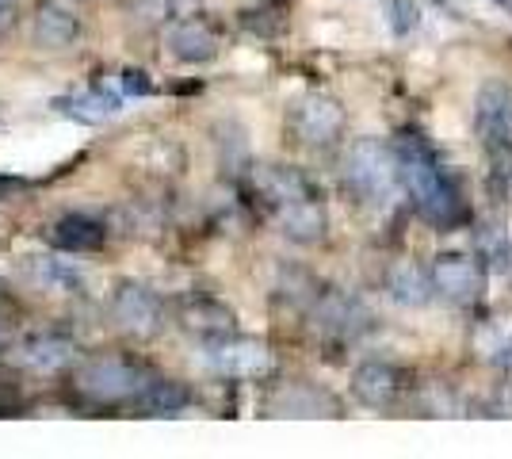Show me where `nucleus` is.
<instances>
[{
  "label": "nucleus",
  "instance_id": "nucleus-19",
  "mask_svg": "<svg viewBox=\"0 0 512 459\" xmlns=\"http://www.w3.org/2000/svg\"><path fill=\"white\" fill-rule=\"evenodd\" d=\"M138 410H146L150 417H165V414H180L192 406V391L176 379H165V375H153L150 383L142 387V394L134 398Z\"/></svg>",
  "mask_w": 512,
  "mask_h": 459
},
{
  "label": "nucleus",
  "instance_id": "nucleus-10",
  "mask_svg": "<svg viewBox=\"0 0 512 459\" xmlns=\"http://www.w3.org/2000/svg\"><path fill=\"white\" fill-rule=\"evenodd\" d=\"M352 394L371 410H390L406 394V372L386 360H367L352 372Z\"/></svg>",
  "mask_w": 512,
  "mask_h": 459
},
{
  "label": "nucleus",
  "instance_id": "nucleus-22",
  "mask_svg": "<svg viewBox=\"0 0 512 459\" xmlns=\"http://www.w3.org/2000/svg\"><path fill=\"white\" fill-rule=\"evenodd\" d=\"M318 322L321 329H329V333H341V337H352V333H360L367 326V314H363V306L356 299H348V295H325L318 306Z\"/></svg>",
  "mask_w": 512,
  "mask_h": 459
},
{
  "label": "nucleus",
  "instance_id": "nucleus-5",
  "mask_svg": "<svg viewBox=\"0 0 512 459\" xmlns=\"http://www.w3.org/2000/svg\"><path fill=\"white\" fill-rule=\"evenodd\" d=\"M474 127L490 157L493 176L512 184V88L505 81H486L474 96Z\"/></svg>",
  "mask_w": 512,
  "mask_h": 459
},
{
  "label": "nucleus",
  "instance_id": "nucleus-6",
  "mask_svg": "<svg viewBox=\"0 0 512 459\" xmlns=\"http://www.w3.org/2000/svg\"><path fill=\"white\" fill-rule=\"evenodd\" d=\"M203 364L207 372L222 375V379H264L276 368V356L264 341L256 337H237V333H226V337H207L203 341Z\"/></svg>",
  "mask_w": 512,
  "mask_h": 459
},
{
  "label": "nucleus",
  "instance_id": "nucleus-2",
  "mask_svg": "<svg viewBox=\"0 0 512 459\" xmlns=\"http://www.w3.org/2000/svg\"><path fill=\"white\" fill-rule=\"evenodd\" d=\"M256 196L264 199V207L276 215L279 230L299 245H314L325 238L329 230V215H325V203H321L314 180L291 169V165H260L253 176Z\"/></svg>",
  "mask_w": 512,
  "mask_h": 459
},
{
  "label": "nucleus",
  "instance_id": "nucleus-1",
  "mask_svg": "<svg viewBox=\"0 0 512 459\" xmlns=\"http://www.w3.org/2000/svg\"><path fill=\"white\" fill-rule=\"evenodd\" d=\"M394 157H398V176L402 188L413 199L417 215L440 230H451L467 219V203L459 196V188L448 180L440 157L428 150V142L421 134H398L394 142Z\"/></svg>",
  "mask_w": 512,
  "mask_h": 459
},
{
  "label": "nucleus",
  "instance_id": "nucleus-4",
  "mask_svg": "<svg viewBox=\"0 0 512 459\" xmlns=\"http://www.w3.org/2000/svg\"><path fill=\"white\" fill-rule=\"evenodd\" d=\"M153 379L150 368H142L138 360L127 356H92L73 372V391L96 402V406H119V402H134L142 387Z\"/></svg>",
  "mask_w": 512,
  "mask_h": 459
},
{
  "label": "nucleus",
  "instance_id": "nucleus-25",
  "mask_svg": "<svg viewBox=\"0 0 512 459\" xmlns=\"http://www.w3.org/2000/svg\"><path fill=\"white\" fill-rule=\"evenodd\" d=\"M8 8H12V0H0V20L8 16Z\"/></svg>",
  "mask_w": 512,
  "mask_h": 459
},
{
  "label": "nucleus",
  "instance_id": "nucleus-16",
  "mask_svg": "<svg viewBox=\"0 0 512 459\" xmlns=\"http://www.w3.org/2000/svg\"><path fill=\"white\" fill-rule=\"evenodd\" d=\"M176 318H180V326L195 333V337H226V333H234L237 326V314L230 310L226 303H218V299H207V295H195V299H184L180 310H176Z\"/></svg>",
  "mask_w": 512,
  "mask_h": 459
},
{
  "label": "nucleus",
  "instance_id": "nucleus-20",
  "mask_svg": "<svg viewBox=\"0 0 512 459\" xmlns=\"http://www.w3.org/2000/svg\"><path fill=\"white\" fill-rule=\"evenodd\" d=\"M77 35H81V23H77V16L69 8H62V4H43L39 8V16H35V39H39V46L65 50V46L77 43Z\"/></svg>",
  "mask_w": 512,
  "mask_h": 459
},
{
  "label": "nucleus",
  "instance_id": "nucleus-7",
  "mask_svg": "<svg viewBox=\"0 0 512 459\" xmlns=\"http://www.w3.org/2000/svg\"><path fill=\"white\" fill-rule=\"evenodd\" d=\"M291 131L302 146L310 150H329L337 138L344 134V108L333 100V96H321V92H310L302 96L295 111H291Z\"/></svg>",
  "mask_w": 512,
  "mask_h": 459
},
{
  "label": "nucleus",
  "instance_id": "nucleus-26",
  "mask_svg": "<svg viewBox=\"0 0 512 459\" xmlns=\"http://www.w3.org/2000/svg\"><path fill=\"white\" fill-rule=\"evenodd\" d=\"M0 345H4V329H0Z\"/></svg>",
  "mask_w": 512,
  "mask_h": 459
},
{
  "label": "nucleus",
  "instance_id": "nucleus-17",
  "mask_svg": "<svg viewBox=\"0 0 512 459\" xmlns=\"http://www.w3.org/2000/svg\"><path fill=\"white\" fill-rule=\"evenodd\" d=\"M23 276L27 284L39 291H54V295H77L85 287V276L73 264L58 261V257H23Z\"/></svg>",
  "mask_w": 512,
  "mask_h": 459
},
{
  "label": "nucleus",
  "instance_id": "nucleus-24",
  "mask_svg": "<svg viewBox=\"0 0 512 459\" xmlns=\"http://www.w3.org/2000/svg\"><path fill=\"white\" fill-rule=\"evenodd\" d=\"M390 12H394V27H398V31H409V27H413V8H409L406 0H390Z\"/></svg>",
  "mask_w": 512,
  "mask_h": 459
},
{
  "label": "nucleus",
  "instance_id": "nucleus-23",
  "mask_svg": "<svg viewBox=\"0 0 512 459\" xmlns=\"http://www.w3.org/2000/svg\"><path fill=\"white\" fill-rule=\"evenodd\" d=\"M119 92H123V96H150L153 92L150 73H142V69H123V73H119Z\"/></svg>",
  "mask_w": 512,
  "mask_h": 459
},
{
  "label": "nucleus",
  "instance_id": "nucleus-18",
  "mask_svg": "<svg viewBox=\"0 0 512 459\" xmlns=\"http://www.w3.org/2000/svg\"><path fill=\"white\" fill-rule=\"evenodd\" d=\"M474 356L490 368L512 372V310L486 318L482 326L474 329Z\"/></svg>",
  "mask_w": 512,
  "mask_h": 459
},
{
  "label": "nucleus",
  "instance_id": "nucleus-14",
  "mask_svg": "<svg viewBox=\"0 0 512 459\" xmlns=\"http://www.w3.org/2000/svg\"><path fill=\"white\" fill-rule=\"evenodd\" d=\"M272 417H337L341 406L333 394H325L321 387H310V383H287L272 394L268 402Z\"/></svg>",
  "mask_w": 512,
  "mask_h": 459
},
{
  "label": "nucleus",
  "instance_id": "nucleus-3",
  "mask_svg": "<svg viewBox=\"0 0 512 459\" xmlns=\"http://www.w3.org/2000/svg\"><path fill=\"white\" fill-rule=\"evenodd\" d=\"M344 184L367 207H386L402 188L394 146H386L379 138H356L344 153Z\"/></svg>",
  "mask_w": 512,
  "mask_h": 459
},
{
  "label": "nucleus",
  "instance_id": "nucleus-11",
  "mask_svg": "<svg viewBox=\"0 0 512 459\" xmlns=\"http://www.w3.org/2000/svg\"><path fill=\"white\" fill-rule=\"evenodd\" d=\"M104 241H107L104 219H96L88 211H69V215H62V219H54L46 226V245L58 249V253H69V257L96 253V249H104Z\"/></svg>",
  "mask_w": 512,
  "mask_h": 459
},
{
  "label": "nucleus",
  "instance_id": "nucleus-13",
  "mask_svg": "<svg viewBox=\"0 0 512 459\" xmlns=\"http://www.w3.org/2000/svg\"><path fill=\"white\" fill-rule=\"evenodd\" d=\"M169 54L184 66H203L218 54V35L207 20H176L165 35Z\"/></svg>",
  "mask_w": 512,
  "mask_h": 459
},
{
  "label": "nucleus",
  "instance_id": "nucleus-21",
  "mask_svg": "<svg viewBox=\"0 0 512 459\" xmlns=\"http://www.w3.org/2000/svg\"><path fill=\"white\" fill-rule=\"evenodd\" d=\"M386 291H390L394 303H402V306H428L432 295H436L432 272H421L417 264H398V268L390 272V280H386Z\"/></svg>",
  "mask_w": 512,
  "mask_h": 459
},
{
  "label": "nucleus",
  "instance_id": "nucleus-15",
  "mask_svg": "<svg viewBox=\"0 0 512 459\" xmlns=\"http://www.w3.org/2000/svg\"><path fill=\"white\" fill-rule=\"evenodd\" d=\"M119 108H123V92H111V88H104V85H92V88H85V92H73V96H58V100H54V111H58V115L77 119V123H88V127L115 119Z\"/></svg>",
  "mask_w": 512,
  "mask_h": 459
},
{
  "label": "nucleus",
  "instance_id": "nucleus-8",
  "mask_svg": "<svg viewBox=\"0 0 512 459\" xmlns=\"http://www.w3.org/2000/svg\"><path fill=\"white\" fill-rule=\"evenodd\" d=\"M111 318L130 337H153L165 322V306L146 284H119L111 295Z\"/></svg>",
  "mask_w": 512,
  "mask_h": 459
},
{
  "label": "nucleus",
  "instance_id": "nucleus-12",
  "mask_svg": "<svg viewBox=\"0 0 512 459\" xmlns=\"http://www.w3.org/2000/svg\"><path fill=\"white\" fill-rule=\"evenodd\" d=\"M20 364L35 375H54L65 372L77 360V341L65 333H35L20 345Z\"/></svg>",
  "mask_w": 512,
  "mask_h": 459
},
{
  "label": "nucleus",
  "instance_id": "nucleus-9",
  "mask_svg": "<svg viewBox=\"0 0 512 459\" xmlns=\"http://www.w3.org/2000/svg\"><path fill=\"white\" fill-rule=\"evenodd\" d=\"M432 287L436 295H444L448 303L467 306L482 295V284H486V272H482V261H474L467 253H440L432 261Z\"/></svg>",
  "mask_w": 512,
  "mask_h": 459
}]
</instances>
